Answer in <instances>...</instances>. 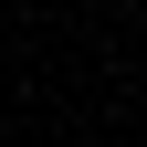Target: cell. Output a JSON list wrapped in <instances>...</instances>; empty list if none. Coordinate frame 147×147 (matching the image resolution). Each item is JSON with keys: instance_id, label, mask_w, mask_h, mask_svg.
Instances as JSON below:
<instances>
[]
</instances>
